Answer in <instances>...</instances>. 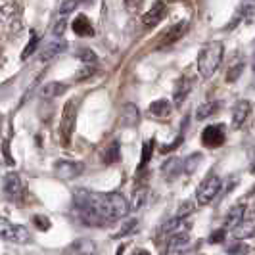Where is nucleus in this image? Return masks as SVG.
Instances as JSON below:
<instances>
[{
	"label": "nucleus",
	"mask_w": 255,
	"mask_h": 255,
	"mask_svg": "<svg viewBox=\"0 0 255 255\" xmlns=\"http://www.w3.org/2000/svg\"><path fill=\"white\" fill-rule=\"evenodd\" d=\"M225 56V46L221 40H211L209 44H205L200 50L198 56V71L204 79H209L215 71L219 69V65L223 62Z\"/></svg>",
	"instance_id": "f257e3e1"
},
{
	"label": "nucleus",
	"mask_w": 255,
	"mask_h": 255,
	"mask_svg": "<svg viewBox=\"0 0 255 255\" xmlns=\"http://www.w3.org/2000/svg\"><path fill=\"white\" fill-rule=\"evenodd\" d=\"M0 238L6 242L27 244L31 242V232L21 225H13L8 219L0 217Z\"/></svg>",
	"instance_id": "f03ea898"
},
{
	"label": "nucleus",
	"mask_w": 255,
	"mask_h": 255,
	"mask_svg": "<svg viewBox=\"0 0 255 255\" xmlns=\"http://www.w3.org/2000/svg\"><path fill=\"white\" fill-rule=\"evenodd\" d=\"M221 179H219L217 175H209V177H205L204 182L198 186V190H196V202L198 205H207L211 204L215 198H217V194L221 192Z\"/></svg>",
	"instance_id": "7ed1b4c3"
},
{
	"label": "nucleus",
	"mask_w": 255,
	"mask_h": 255,
	"mask_svg": "<svg viewBox=\"0 0 255 255\" xmlns=\"http://www.w3.org/2000/svg\"><path fill=\"white\" fill-rule=\"evenodd\" d=\"M75 117H77V102L75 100H69L64 106V114L60 119V136L65 146L71 140V134L75 130Z\"/></svg>",
	"instance_id": "20e7f679"
},
{
	"label": "nucleus",
	"mask_w": 255,
	"mask_h": 255,
	"mask_svg": "<svg viewBox=\"0 0 255 255\" xmlns=\"http://www.w3.org/2000/svg\"><path fill=\"white\" fill-rule=\"evenodd\" d=\"M188 250H190V238H188V232L182 230L177 234H171V238L165 242L161 255H184Z\"/></svg>",
	"instance_id": "39448f33"
},
{
	"label": "nucleus",
	"mask_w": 255,
	"mask_h": 255,
	"mask_svg": "<svg viewBox=\"0 0 255 255\" xmlns=\"http://www.w3.org/2000/svg\"><path fill=\"white\" fill-rule=\"evenodd\" d=\"M83 171H85V165L81 161H65V159H62V161H56V165H54V173L60 180L77 179Z\"/></svg>",
	"instance_id": "423d86ee"
},
{
	"label": "nucleus",
	"mask_w": 255,
	"mask_h": 255,
	"mask_svg": "<svg viewBox=\"0 0 255 255\" xmlns=\"http://www.w3.org/2000/svg\"><path fill=\"white\" fill-rule=\"evenodd\" d=\"M2 190H4L8 200H17L23 192V184H21L19 175L17 173H8L4 177V182H2Z\"/></svg>",
	"instance_id": "0eeeda50"
},
{
	"label": "nucleus",
	"mask_w": 255,
	"mask_h": 255,
	"mask_svg": "<svg viewBox=\"0 0 255 255\" xmlns=\"http://www.w3.org/2000/svg\"><path fill=\"white\" fill-rule=\"evenodd\" d=\"M62 255H96V246L89 238H79L65 248Z\"/></svg>",
	"instance_id": "6e6552de"
},
{
	"label": "nucleus",
	"mask_w": 255,
	"mask_h": 255,
	"mask_svg": "<svg viewBox=\"0 0 255 255\" xmlns=\"http://www.w3.org/2000/svg\"><path fill=\"white\" fill-rule=\"evenodd\" d=\"M225 132H223V127L221 125H209V127L204 128L202 132V142L209 148H219L225 144Z\"/></svg>",
	"instance_id": "1a4fd4ad"
},
{
	"label": "nucleus",
	"mask_w": 255,
	"mask_h": 255,
	"mask_svg": "<svg viewBox=\"0 0 255 255\" xmlns=\"http://www.w3.org/2000/svg\"><path fill=\"white\" fill-rule=\"evenodd\" d=\"M165 13H167L165 2H163V0H155L153 6L150 8V12H146L144 15H142V23H144L146 27L157 25V23L165 17Z\"/></svg>",
	"instance_id": "9d476101"
},
{
	"label": "nucleus",
	"mask_w": 255,
	"mask_h": 255,
	"mask_svg": "<svg viewBox=\"0 0 255 255\" xmlns=\"http://www.w3.org/2000/svg\"><path fill=\"white\" fill-rule=\"evenodd\" d=\"M173 114V106L169 100L165 98H161V100H155V102L150 104V108H148V115L153 117L155 121H167L169 117Z\"/></svg>",
	"instance_id": "9b49d317"
},
{
	"label": "nucleus",
	"mask_w": 255,
	"mask_h": 255,
	"mask_svg": "<svg viewBox=\"0 0 255 255\" xmlns=\"http://www.w3.org/2000/svg\"><path fill=\"white\" fill-rule=\"evenodd\" d=\"M186 29H188V25H186V21H182V23H175V25H171L169 29H167L165 33L159 37V44L157 46H169V44H173V42H177V40H180V37L186 33Z\"/></svg>",
	"instance_id": "f8f14e48"
},
{
	"label": "nucleus",
	"mask_w": 255,
	"mask_h": 255,
	"mask_svg": "<svg viewBox=\"0 0 255 255\" xmlns=\"http://www.w3.org/2000/svg\"><path fill=\"white\" fill-rule=\"evenodd\" d=\"M67 48V42H65L64 38H54V40H48L44 46H42V52H40V60L42 62H48L52 58H56L58 54H62V52Z\"/></svg>",
	"instance_id": "ddd939ff"
},
{
	"label": "nucleus",
	"mask_w": 255,
	"mask_h": 255,
	"mask_svg": "<svg viewBox=\"0 0 255 255\" xmlns=\"http://www.w3.org/2000/svg\"><path fill=\"white\" fill-rule=\"evenodd\" d=\"M252 112V104L248 100H242L234 106V112H232V128H240L246 123L248 115Z\"/></svg>",
	"instance_id": "4468645a"
},
{
	"label": "nucleus",
	"mask_w": 255,
	"mask_h": 255,
	"mask_svg": "<svg viewBox=\"0 0 255 255\" xmlns=\"http://www.w3.org/2000/svg\"><path fill=\"white\" fill-rule=\"evenodd\" d=\"M138 121H140V112H138V108H136L134 104H125L123 110H121V125H125V127H134V125H138Z\"/></svg>",
	"instance_id": "2eb2a0df"
},
{
	"label": "nucleus",
	"mask_w": 255,
	"mask_h": 255,
	"mask_svg": "<svg viewBox=\"0 0 255 255\" xmlns=\"http://www.w3.org/2000/svg\"><path fill=\"white\" fill-rule=\"evenodd\" d=\"M192 87H194V79L188 75H184L177 83V89H175V104L180 106V104L186 100V96L192 92Z\"/></svg>",
	"instance_id": "dca6fc26"
},
{
	"label": "nucleus",
	"mask_w": 255,
	"mask_h": 255,
	"mask_svg": "<svg viewBox=\"0 0 255 255\" xmlns=\"http://www.w3.org/2000/svg\"><path fill=\"white\" fill-rule=\"evenodd\" d=\"M184 225H186V223H184V219H180V217L171 219V221H167V223H163V225L159 227L157 236L161 238V236H171V234L182 232V230H186V227H184Z\"/></svg>",
	"instance_id": "f3484780"
},
{
	"label": "nucleus",
	"mask_w": 255,
	"mask_h": 255,
	"mask_svg": "<svg viewBox=\"0 0 255 255\" xmlns=\"http://www.w3.org/2000/svg\"><path fill=\"white\" fill-rule=\"evenodd\" d=\"M73 33L79 35V37H92L94 35V27L90 25L89 17L87 15H77L75 19H73Z\"/></svg>",
	"instance_id": "a211bd4d"
},
{
	"label": "nucleus",
	"mask_w": 255,
	"mask_h": 255,
	"mask_svg": "<svg viewBox=\"0 0 255 255\" xmlns=\"http://www.w3.org/2000/svg\"><path fill=\"white\" fill-rule=\"evenodd\" d=\"M65 90H67V85L65 83H46L42 89H40V98L44 100H54L58 96H62Z\"/></svg>",
	"instance_id": "6ab92c4d"
},
{
	"label": "nucleus",
	"mask_w": 255,
	"mask_h": 255,
	"mask_svg": "<svg viewBox=\"0 0 255 255\" xmlns=\"http://www.w3.org/2000/svg\"><path fill=\"white\" fill-rule=\"evenodd\" d=\"M232 234H234V238H238V240H250V238H254V219H248V221H240L234 230H232Z\"/></svg>",
	"instance_id": "aec40b11"
},
{
	"label": "nucleus",
	"mask_w": 255,
	"mask_h": 255,
	"mask_svg": "<svg viewBox=\"0 0 255 255\" xmlns=\"http://www.w3.org/2000/svg\"><path fill=\"white\" fill-rule=\"evenodd\" d=\"M244 215H246V205L244 204L234 205V207L229 211V215H227V221H225L227 229H234V227L244 219Z\"/></svg>",
	"instance_id": "412c9836"
},
{
	"label": "nucleus",
	"mask_w": 255,
	"mask_h": 255,
	"mask_svg": "<svg viewBox=\"0 0 255 255\" xmlns=\"http://www.w3.org/2000/svg\"><path fill=\"white\" fill-rule=\"evenodd\" d=\"M219 110H221V102L202 104V106L196 110V119H198V121H204V119H207V117L219 114Z\"/></svg>",
	"instance_id": "4be33fe9"
},
{
	"label": "nucleus",
	"mask_w": 255,
	"mask_h": 255,
	"mask_svg": "<svg viewBox=\"0 0 255 255\" xmlns=\"http://www.w3.org/2000/svg\"><path fill=\"white\" fill-rule=\"evenodd\" d=\"M180 169H182V161H180V159H177V157H171L169 161H165V165L161 167L163 175H165L169 180L177 179V175L180 173Z\"/></svg>",
	"instance_id": "5701e85b"
},
{
	"label": "nucleus",
	"mask_w": 255,
	"mask_h": 255,
	"mask_svg": "<svg viewBox=\"0 0 255 255\" xmlns=\"http://www.w3.org/2000/svg\"><path fill=\"white\" fill-rule=\"evenodd\" d=\"M102 161H104V165H114V163L119 161V142L114 140L106 150H104Z\"/></svg>",
	"instance_id": "b1692460"
},
{
	"label": "nucleus",
	"mask_w": 255,
	"mask_h": 255,
	"mask_svg": "<svg viewBox=\"0 0 255 255\" xmlns=\"http://www.w3.org/2000/svg\"><path fill=\"white\" fill-rule=\"evenodd\" d=\"M146 202H148V188L136 190L134 192V196H132V205L128 207V211H130V209H132V211H140Z\"/></svg>",
	"instance_id": "393cba45"
},
{
	"label": "nucleus",
	"mask_w": 255,
	"mask_h": 255,
	"mask_svg": "<svg viewBox=\"0 0 255 255\" xmlns=\"http://www.w3.org/2000/svg\"><path fill=\"white\" fill-rule=\"evenodd\" d=\"M152 153H153V140L144 142V146H142V157H140V165H138V171H142L144 167L150 163V159H152Z\"/></svg>",
	"instance_id": "a878e982"
},
{
	"label": "nucleus",
	"mask_w": 255,
	"mask_h": 255,
	"mask_svg": "<svg viewBox=\"0 0 255 255\" xmlns=\"http://www.w3.org/2000/svg\"><path fill=\"white\" fill-rule=\"evenodd\" d=\"M202 157H204L202 153H192L190 157H186V159L182 161V169H184L188 175H190V173H194V169H196V167H198V163L202 161Z\"/></svg>",
	"instance_id": "bb28decb"
},
{
	"label": "nucleus",
	"mask_w": 255,
	"mask_h": 255,
	"mask_svg": "<svg viewBox=\"0 0 255 255\" xmlns=\"http://www.w3.org/2000/svg\"><path fill=\"white\" fill-rule=\"evenodd\" d=\"M38 46V37L35 31H31V38H29V42H27V46L23 48V52H21V60H27L29 56H33V52L37 50Z\"/></svg>",
	"instance_id": "cd10ccee"
},
{
	"label": "nucleus",
	"mask_w": 255,
	"mask_h": 255,
	"mask_svg": "<svg viewBox=\"0 0 255 255\" xmlns=\"http://www.w3.org/2000/svg\"><path fill=\"white\" fill-rule=\"evenodd\" d=\"M136 225H138V221H136V219H128L127 223H125V225H123L121 229L115 232L114 238H123L125 234H128V232H132V230L136 229Z\"/></svg>",
	"instance_id": "c85d7f7f"
},
{
	"label": "nucleus",
	"mask_w": 255,
	"mask_h": 255,
	"mask_svg": "<svg viewBox=\"0 0 255 255\" xmlns=\"http://www.w3.org/2000/svg\"><path fill=\"white\" fill-rule=\"evenodd\" d=\"M77 58L85 64H94L96 62V54L90 50V48H79L77 50Z\"/></svg>",
	"instance_id": "c756f323"
},
{
	"label": "nucleus",
	"mask_w": 255,
	"mask_h": 255,
	"mask_svg": "<svg viewBox=\"0 0 255 255\" xmlns=\"http://www.w3.org/2000/svg\"><path fill=\"white\" fill-rule=\"evenodd\" d=\"M194 209H196V204H194V202H184V204L179 207V211H177V217L186 219L190 213H194Z\"/></svg>",
	"instance_id": "7c9ffc66"
},
{
	"label": "nucleus",
	"mask_w": 255,
	"mask_h": 255,
	"mask_svg": "<svg viewBox=\"0 0 255 255\" xmlns=\"http://www.w3.org/2000/svg\"><path fill=\"white\" fill-rule=\"evenodd\" d=\"M33 225L37 227L38 230H50V219L48 217H44V215H35L33 217Z\"/></svg>",
	"instance_id": "2f4dec72"
},
{
	"label": "nucleus",
	"mask_w": 255,
	"mask_h": 255,
	"mask_svg": "<svg viewBox=\"0 0 255 255\" xmlns=\"http://www.w3.org/2000/svg\"><path fill=\"white\" fill-rule=\"evenodd\" d=\"M242 71H244V62H240V64H236V65H232V67H230V71L227 73V81H229V83L236 81L238 77L242 75Z\"/></svg>",
	"instance_id": "473e14b6"
},
{
	"label": "nucleus",
	"mask_w": 255,
	"mask_h": 255,
	"mask_svg": "<svg viewBox=\"0 0 255 255\" xmlns=\"http://www.w3.org/2000/svg\"><path fill=\"white\" fill-rule=\"evenodd\" d=\"M96 73V67L90 64V65H85V67H81L79 69V73L75 75V81H83V79H87V77H92Z\"/></svg>",
	"instance_id": "72a5a7b5"
},
{
	"label": "nucleus",
	"mask_w": 255,
	"mask_h": 255,
	"mask_svg": "<svg viewBox=\"0 0 255 255\" xmlns=\"http://www.w3.org/2000/svg\"><path fill=\"white\" fill-rule=\"evenodd\" d=\"M77 2L79 0H62L60 2V13H69L71 10H75V6H77Z\"/></svg>",
	"instance_id": "f704fd0d"
},
{
	"label": "nucleus",
	"mask_w": 255,
	"mask_h": 255,
	"mask_svg": "<svg viewBox=\"0 0 255 255\" xmlns=\"http://www.w3.org/2000/svg\"><path fill=\"white\" fill-rule=\"evenodd\" d=\"M225 236H227V230H225V229L217 230V232H213V234L209 236V244H219V242H223V240H225Z\"/></svg>",
	"instance_id": "c9c22d12"
},
{
	"label": "nucleus",
	"mask_w": 255,
	"mask_h": 255,
	"mask_svg": "<svg viewBox=\"0 0 255 255\" xmlns=\"http://www.w3.org/2000/svg\"><path fill=\"white\" fill-rule=\"evenodd\" d=\"M248 252V248L244 246V244H234V246H230L229 248V255H244Z\"/></svg>",
	"instance_id": "e433bc0d"
},
{
	"label": "nucleus",
	"mask_w": 255,
	"mask_h": 255,
	"mask_svg": "<svg viewBox=\"0 0 255 255\" xmlns=\"http://www.w3.org/2000/svg\"><path fill=\"white\" fill-rule=\"evenodd\" d=\"M65 25H67V21H65V19H60V21L54 25V37H62L65 31Z\"/></svg>",
	"instance_id": "4c0bfd02"
},
{
	"label": "nucleus",
	"mask_w": 255,
	"mask_h": 255,
	"mask_svg": "<svg viewBox=\"0 0 255 255\" xmlns=\"http://www.w3.org/2000/svg\"><path fill=\"white\" fill-rule=\"evenodd\" d=\"M144 0H125V6H127L128 12H134V10H138L140 8V4Z\"/></svg>",
	"instance_id": "58836bf2"
},
{
	"label": "nucleus",
	"mask_w": 255,
	"mask_h": 255,
	"mask_svg": "<svg viewBox=\"0 0 255 255\" xmlns=\"http://www.w3.org/2000/svg\"><path fill=\"white\" fill-rule=\"evenodd\" d=\"M180 142H182V134H179V136H177V140L173 142V144H167V146H163V148H161V152H163V153H165V152H173V150L179 146Z\"/></svg>",
	"instance_id": "ea45409f"
},
{
	"label": "nucleus",
	"mask_w": 255,
	"mask_h": 255,
	"mask_svg": "<svg viewBox=\"0 0 255 255\" xmlns=\"http://www.w3.org/2000/svg\"><path fill=\"white\" fill-rule=\"evenodd\" d=\"M132 255H150V252H146V250H136Z\"/></svg>",
	"instance_id": "a19ab883"
}]
</instances>
